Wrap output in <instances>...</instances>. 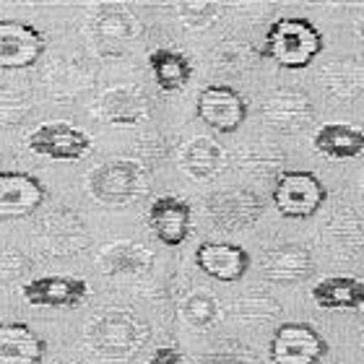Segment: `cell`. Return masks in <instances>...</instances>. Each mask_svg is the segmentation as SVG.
<instances>
[{
    "label": "cell",
    "instance_id": "6da1fadb",
    "mask_svg": "<svg viewBox=\"0 0 364 364\" xmlns=\"http://www.w3.org/2000/svg\"><path fill=\"white\" fill-rule=\"evenodd\" d=\"M151 338V326L128 307H107L86 320L84 341L99 359H133Z\"/></svg>",
    "mask_w": 364,
    "mask_h": 364
},
{
    "label": "cell",
    "instance_id": "7a4b0ae2",
    "mask_svg": "<svg viewBox=\"0 0 364 364\" xmlns=\"http://www.w3.org/2000/svg\"><path fill=\"white\" fill-rule=\"evenodd\" d=\"M326 47V39L310 18L302 16H281L268 26L260 58H268L287 70L307 68Z\"/></svg>",
    "mask_w": 364,
    "mask_h": 364
},
{
    "label": "cell",
    "instance_id": "3957f363",
    "mask_svg": "<svg viewBox=\"0 0 364 364\" xmlns=\"http://www.w3.org/2000/svg\"><path fill=\"white\" fill-rule=\"evenodd\" d=\"M89 196L102 205H130L141 200L149 190V172L136 159H109L102 161L86 175Z\"/></svg>",
    "mask_w": 364,
    "mask_h": 364
},
{
    "label": "cell",
    "instance_id": "277c9868",
    "mask_svg": "<svg viewBox=\"0 0 364 364\" xmlns=\"http://www.w3.org/2000/svg\"><path fill=\"white\" fill-rule=\"evenodd\" d=\"M273 205L287 219H310L323 208L328 198L326 185L315 172L307 169H284L271 190Z\"/></svg>",
    "mask_w": 364,
    "mask_h": 364
},
{
    "label": "cell",
    "instance_id": "5b68a950",
    "mask_svg": "<svg viewBox=\"0 0 364 364\" xmlns=\"http://www.w3.org/2000/svg\"><path fill=\"white\" fill-rule=\"evenodd\" d=\"M34 237H37L39 247H42L47 255H58V258L78 255V252H84L91 242V235H89V229H86L84 219H81L76 211L63 208V205L47 211L45 216L37 221Z\"/></svg>",
    "mask_w": 364,
    "mask_h": 364
},
{
    "label": "cell",
    "instance_id": "8992f818",
    "mask_svg": "<svg viewBox=\"0 0 364 364\" xmlns=\"http://www.w3.org/2000/svg\"><path fill=\"white\" fill-rule=\"evenodd\" d=\"M263 196L250 188H224L205 198V216L221 232L250 229L263 216Z\"/></svg>",
    "mask_w": 364,
    "mask_h": 364
},
{
    "label": "cell",
    "instance_id": "52a82bcc",
    "mask_svg": "<svg viewBox=\"0 0 364 364\" xmlns=\"http://www.w3.org/2000/svg\"><path fill=\"white\" fill-rule=\"evenodd\" d=\"M326 354V338L310 323H281L268 343L271 364H320Z\"/></svg>",
    "mask_w": 364,
    "mask_h": 364
},
{
    "label": "cell",
    "instance_id": "ba28073f",
    "mask_svg": "<svg viewBox=\"0 0 364 364\" xmlns=\"http://www.w3.org/2000/svg\"><path fill=\"white\" fill-rule=\"evenodd\" d=\"M91 42L102 55H117L125 45L136 42L144 34V26L128 8L122 6H97L86 18Z\"/></svg>",
    "mask_w": 364,
    "mask_h": 364
},
{
    "label": "cell",
    "instance_id": "9c48e42d",
    "mask_svg": "<svg viewBox=\"0 0 364 364\" xmlns=\"http://www.w3.org/2000/svg\"><path fill=\"white\" fill-rule=\"evenodd\" d=\"M260 276L276 287H296L302 281L312 279L315 260L304 245L296 242H273L263 247L258 258Z\"/></svg>",
    "mask_w": 364,
    "mask_h": 364
},
{
    "label": "cell",
    "instance_id": "30bf717a",
    "mask_svg": "<svg viewBox=\"0 0 364 364\" xmlns=\"http://www.w3.org/2000/svg\"><path fill=\"white\" fill-rule=\"evenodd\" d=\"M26 149L55 161H78L91 151V138L68 122H45L26 136Z\"/></svg>",
    "mask_w": 364,
    "mask_h": 364
},
{
    "label": "cell",
    "instance_id": "8fae6325",
    "mask_svg": "<svg viewBox=\"0 0 364 364\" xmlns=\"http://www.w3.org/2000/svg\"><path fill=\"white\" fill-rule=\"evenodd\" d=\"M315 107L299 89H273L260 102V120L276 133H299L312 122Z\"/></svg>",
    "mask_w": 364,
    "mask_h": 364
},
{
    "label": "cell",
    "instance_id": "7c38bea8",
    "mask_svg": "<svg viewBox=\"0 0 364 364\" xmlns=\"http://www.w3.org/2000/svg\"><path fill=\"white\" fill-rule=\"evenodd\" d=\"M198 117L219 133H235L247 120V99L227 84H211L198 94Z\"/></svg>",
    "mask_w": 364,
    "mask_h": 364
},
{
    "label": "cell",
    "instance_id": "4fadbf2b",
    "mask_svg": "<svg viewBox=\"0 0 364 364\" xmlns=\"http://www.w3.org/2000/svg\"><path fill=\"white\" fill-rule=\"evenodd\" d=\"M45 34L31 23L0 18V70L31 68L45 55Z\"/></svg>",
    "mask_w": 364,
    "mask_h": 364
},
{
    "label": "cell",
    "instance_id": "5bb4252c",
    "mask_svg": "<svg viewBox=\"0 0 364 364\" xmlns=\"http://www.w3.org/2000/svg\"><path fill=\"white\" fill-rule=\"evenodd\" d=\"M89 294V281L76 276H39L21 287V296L31 307H50V310H73Z\"/></svg>",
    "mask_w": 364,
    "mask_h": 364
},
{
    "label": "cell",
    "instance_id": "9a60e30c",
    "mask_svg": "<svg viewBox=\"0 0 364 364\" xmlns=\"http://www.w3.org/2000/svg\"><path fill=\"white\" fill-rule=\"evenodd\" d=\"M47 188L26 172H0V219H26L42 208Z\"/></svg>",
    "mask_w": 364,
    "mask_h": 364
},
{
    "label": "cell",
    "instance_id": "2e32d148",
    "mask_svg": "<svg viewBox=\"0 0 364 364\" xmlns=\"http://www.w3.org/2000/svg\"><path fill=\"white\" fill-rule=\"evenodd\" d=\"M320 237L336 260H354L364 250V224L354 208L338 205L320 224Z\"/></svg>",
    "mask_w": 364,
    "mask_h": 364
},
{
    "label": "cell",
    "instance_id": "e0dca14e",
    "mask_svg": "<svg viewBox=\"0 0 364 364\" xmlns=\"http://www.w3.org/2000/svg\"><path fill=\"white\" fill-rule=\"evenodd\" d=\"M97 114L109 125H138L151 114V99L141 86L120 84L107 89L97 102Z\"/></svg>",
    "mask_w": 364,
    "mask_h": 364
},
{
    "label": "cell",
    "instance_id": "ac0fdd59",
    "mask_svg": "<svg viewBox=\"0 0 364 364\" xmlns=\"http://www.w3.org/2000/svg\"><path fill=\"white\" fill-rule=\"evenodd\" d=\"M149 229L167 247H180L193 229V208L175 196H159L149 205Z\"/></svg>",
    "mask_w": 364,
    "mask_h": 364
},
{
    "label": "cell",
    "instance_id": "d6986e66",
    "mask_svg": "<svg viewBox=\"0 0 364 364\" xmlns=\"http://www.w3.org/2000/svg\"><path fill=\"white\" fill-rule=\"evenodd\" d=\"M196 266L224 284H235L250 268V252L235 242H203L196 250Z\"/></svg>",
    "mask_w": 364,
    "mask_h": 364
},
{
    "label": "cell",
    "instance_id": "ffe728a7",
    "mask_svg": "<svg viewBox=\"0 0 364 364\" xmlns=\"http://www.w3.org/2000/svg\"><path fill=\"white\" fill-rule=\"evenodd\" d=\"M177 164H180V169L188 177L205 182V180L219 177L221 172L227 169L229 156L219 141H213V138H208V136H198L180 149Z\"/></svg>",
    "mask_w": 364,
    "mask_h": 364
},
{
    "label": "cell",
    "instance_id": "44dd1931",
    "mask_svg": "<svg viewBox=\"0 0 364 364\" xmlns=\"http://www.w3.org/2000/svg\"><path fill=\"white\" fill-rule=\"evenodd\" d=\"M45 338L26 323H0V364H39Z\"/></svg>",
    "mask_w": 364,
    "mask_h": 364
},
{
    "label": "cell",
    "instance_id": "7402d4cb",
    "mask_svg": "<svg viewBox=\"0 0 364 364\" xmlns=\"http://www.w3.org/2000/svg\"><path fill=\"white\" fill-rule=\"evenodd\" d=\"M97 266L105 276H141V273L151 271L154 252L138 242H112L102 247L97 255Z\"/></svg>",
    "mask_w": 364,
    "mask_h": 364
},
{
    "label": "cell",
    "instance_id": "603a6c76",
    "mask_svg": "<svg viewBox=\"0 0 364 364\" xmlns=\"http://www.w3.org/2000/svg\"><path fill=\"white\" fill-rule=\"evenodd\" d=\"M312 149L333 161L357 159L364 151V130L346 125V122H328V125L315 130Z\"/></svg>",
    "mask_w": 364,
    "mask_h": 364
},
{
    "label": "cell",
    "instance_id": "cb8c5ba5",
    "mask_svg": "<svg viewBox=\"0 0 364 364\" xmlns=\"http://www.w3.org/2000/svg\"><path fill=\"white\" fill-rule=\"evenodd\" d=\"M323 310H364V281L354 276H328L310 289Z\"/></svg>",
    "mask_w": 364,
    "mask_h": 364
},
{
    "label": "cell",
    "instance_id": "d4e9b609",
    "mask_svg": "<svg viewBox=\"0 0 364 364\" xmlns=\"http://www.w3.org/2000/svg\"><path fill=\"white\" fill-rule=\"evenodd\" d=\"M320 84L333 99L351 102L364 94V63L357 58H338L323 65L320 70Z\"/></svg>",
    "mask_w": 364,
    "mask_h": 364
},
{
    "label": "cell",
    "instance_id": "484cf974",
    "mask_svg": "<svg viewBox=\"0 0 364 364\" xmlns=\"http://www.w3.org/2000/svg\"><path fill=\"white\" fill-rule=\"evenodd\" d=\"M284 164H287V154L268 141H250L240 146L235 154V167L240 172L250 177H263V180L268 177L276 180L284 172Z\"/></svg>",
    "mask_w": 364,
    "mask_h": 364
},
{
    "label": "cell",
    "instance_id": "4316f807",
    "mask_svg": "<svg viewBox=\"0 0 364 364\" xmlns=\"http://www.w3.org/2000/svg\"><path fill=\"white\" fill-rule=\"evenodd\" d=\"M279 312H281V304L276 302V296L268 294L266 289L240 291L229 302V318L247 328L268 326V323H273V320L279 318Z\"/></svg>",
    "mask_w": 364,
    "mask_h": 364
},
{
    "label": "cell",
    "instance_id": "83f0119b",
    "mask_svg": "<svg viewBox=\"0 0 364 364\" xmlns=\"http://www.w3.org/2000/svg\"><path fill=\"white\" fill-rule=\"evenodd\" d=\"M149 68H151L156 86L161 91H169V94L185 89L193 78V63L188 60V55L167 50V47H159L149 55Z\"/></svg>",
    "mask_w": 364,
    "mask_h": 364
},
{
    "label": "cell",
    "instance_id": "f1b7e54d",
    "mask_svg": "<svg viewBox=\"0 0 364 364\" xmlns=\"http://www.w3.org/2000/svg\"><path fill=\"white\" fill-rule=\"evenodd\" d=\"M180 318L193 331H208L221 320V304L208 289H193L190 294L182 296Z\"/></svg>",
    "mask_w": 364,
    "mask_h": 364
},
{
    "label": "cell",
    "instance_id": "f546056e",
    "mask_svg": "<svg viewBox=\"0 0 364 364\" xmlns=\"http://www.w3.org/2000/svg\"><path fill=\"white\" fill-rule=\"evenodd\" d=\"M258 58H260V50H252L247 42L229 39V42H221L211 53V65H213V70H219V73L240 76L245 70H250Z\"/></svg>",
    "mask_w": 364,
    "mask_h": 364
},
{
    "label": "cell",
    "instance_id": "4dcf8cb0",
    "mask_svg": "<svg viewBox=\"0 0 364 364\" xmlns=\"http://www.w3.org/2000/svg\"><path fill=\"white\" fill-rule=\"evenodd\" d=\"M200 364H260L258 351L250 343H242L237 338H221L208 351L200 354Z\"/></svg>",
    "mask_w": 364,
    "mask_h": 364
},
{
    "label": "cell",
    "instance_id": "1f68e13d",
    "mask_svg": "<svg viewBox=\"0 0 364 364\" xmlns=\"http://www.w3.org/2000/svg\"><path fill=\"white\" fill-rule=\"evenodd\" d=\"M177 18L185 29L190 31H205L221 18V6L211 0H185L175 6Z\"/></svg>",
    "mask_w": 364,
    "mask_h": 364
},
{
    "label": "cell",
    "instance_id": "d6a6232c",
    "mask_svg": "<svg viewBox=\"0 0 364 364\" xmlns=\"http://www.w3.org/2000/svg\"><path fill=\"white\" fill-rule=\"evenodd\" d=\"M31 112V99L21 91L0 89V128H11Z\"/></svg>",
    "mask_w": 364,
    "mask_h": 364
},
{
    "label": "cell",
    "instance_id": "836d02e7",
    "mask_svg": "<svg viewBox=\"0 0 364 364\" xmlns=\"http://www.w3.org/2000/svg\"><path fill=\"white\" fill-rule=\"evenodd\" d=\"M29 268H31L29 258H26L21 250L6 247V245L0 247V287H3V284H11V281H18Z\"/></svg>",
    "mask_w": 364,
    "mask_h": 364
},
{
    "label": "cell",
    "instance_id": "e575fe53",
    "mask_svg": "<svg viewBox=\"0 0 364 364\" xmlns=\"http://www.w3.org/2000/svg\"><path fill=\"white\" fill-rule=\"evenodd\" d=\"M149 364H185V357H182L180 349H175V346H159L151 354V362Z\"/></svg>",
    "mask_w": 364,
    "mask_h": 364
},
{
    "label": "cell",
    "instance_id": "d590c367",
    "mask_svg": "<svg viewBox=\"0 0 364 364\" xmlns=\"http://www.w3.org/2000/svg\"><path fill=\"white\" fill-rule=\"evenodd\" d=\"M357 34H359V39L364 42V14L357 18Z\"/></svg>",
    "mask_w": 364,
    "mask_h": 364
},
{
    "label": "cell",
    "instance_id": "8d00e7d4",
    "mask_svg": "<svg viewBox=\"0 0 364 364\" xmlns=\"http://www.w3.org/2000/svg\"><path fill=\"white\" fill-rule=\"evenodd\" d=\"M359 336H362V343H364V326H362V333H359Z\"/></svg>",
    "mask_w": 364,
    "mask_h": 364
},
{
    "label": "cell",
    "instance_id": "74e56055",
    "mask_svg": "<svg viewBox=\"0 0 364 364\" xmlns=\"http://www.w3.org/2000/svg\"><path fill=\"white\" fill-rule=\"evenodd\" d=\"M58 364H76V362H58Z\"/></svg>",
    "mask_w": 364,
    "mask_h": 364
},
{
    "label": "cell",
    "instance_id": "f35d334b",
    "mask_svg": "<svg viewBox=\"0 0 364 364\" xmlns=\"http://www.w3.org/2000/svg\"><path fill=\"white\" fill-rule=\"evenodd\" d=\"M362 193H364V175H362Z\"/></svg>",
    "mask_w": 364,
    "mask_h": 364
}]
</instances>
